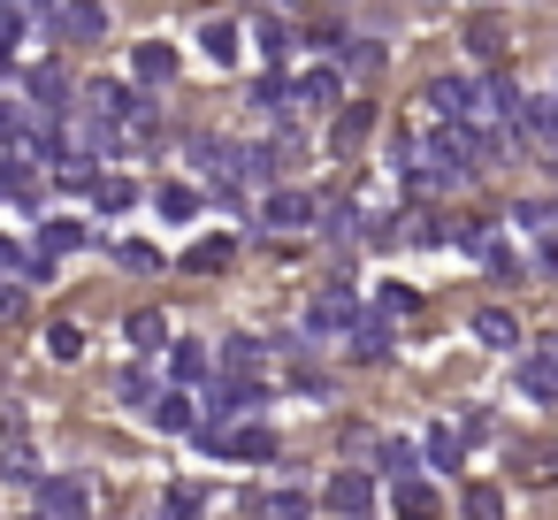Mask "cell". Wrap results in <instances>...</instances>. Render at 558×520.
Returning <instances> with one entry per match:
<instances>
[{
    "label": "cell",
    "mask_w": 558,
    "mask_h": 520,
    "mask_svg": "<svg viewBox=\"0 0 558 520\" xmlns=\"http://www.w3.org/2000/svg\"><path fill=\"white\" fill-rule=\"evenodd\" d=\"M85 116H93V123H116V131H138V138L154 131V100L131 93V85H116V77H100V85L85 93Z\"/></svg>",
    "instance_id": "obj_1"
},
{
    "label": "cell",
    "mask_w": 558,
    "mask_h": 520,
    "mask_svg": "<svg viewBox=\"0 0 558 520\" xmlns=\"http://www.w3.org/2000/svg\"><path fill=\"white\" fill-rule=\"evenodd\" d=\"M306 329H314V337H352V329H360V291H352V283H322L314 306H306Z\"/></svg>",
    "instance_id": "obj_2"
},
{
    "label": "cell",
    "mask_w": 558,
    "mask_h": 520,
    "mask_svg": "<svg viewBox=\"0 0 558 520\" xmlns=\"http://www.w3.org/2000/svg\"><path fill=\"white\" fill-rule=\"evenodd\" d=\"M260 398H268V390H260V375H230V383L207 398V428H222V421H253V413H260Z\"/></svg>",
    "instance_id": "obj_3"
},
{
    "label": "cell",
    "mask_w": 558,
    "mask_h": 520,
    "mask_svg": "<svg viewBox=\"0 0 558 520\" xmlns=\"http://www.w3.org/2000/svg\"><path fill=\"white\" fill-rule=\"evenodd\" d=\"M146 421H154V428H169V436H199V428H207V413H199V398H192L184 383H169V390L146 406Z\"/></svg>",
    "instance_id": "obj_4"
},
{
    "label": "cell",
    "mask_w": 558,
    "mask_h": 520,
    "mask_svg": "<svg viewBox=\"0 0 558 520\" xmlns=\"http://www.w3.org/2000/svg\"><path fill=\"white\" fill-rule=\"evenodd\" d=\"M207 436V451H222V459H276V436L260 428V421H230V428H199Z\"/></svg>",
    "instance_id": "obj_5"
},
{
    "label": "cell",
    "mask_w": 558,
    "mask_h": 520,
    "mask_svg": "<svg viewBox=\"0 0 558 520\" xmlns=\"http://www.w3.org/2000/svg\"><path fill=\"white\" fill-rule=\"evenodd\" d=\"M47 32H62V39H108V9H100V0H62V9L47 16Z\"/></svg>",
    "instance_id": "obj_6"
},
{
    "label": "cell",
    "mask_w": 558,
    "mask_h": 520,
    "mask_svg": "<svg viewBox=\"0 0 558 520\" xmlns=\"http://www.w3.org/2000/svg\"><path fill=\"white\" fill-rule=\"evenodd\" d=\"M85 505H93V489H85L77 474H54V482H39V512H47V520H85Z\"/></svg>",
    "instance_id": "obj_7"
},
{
    "label": "cell",
    "mask_w": 558,
    "mask_h": 520,
    "mask_svg": "<svg viewBox=\"0 0 558 520\" xmlns=\"http://www.w3.org/2000/svg\"><path fill=\"white\" fill-rule=\"evenodd\" d=\"M428 116L436 123H474V85L466 77H436L428 85Z\"/></svg>",
    "instance_id": "obj_8"
},
{
    "label": "cell",
    "mask_w": 558,
    "mask_h": 520,
    "mask_svg": "<svg viewBox=\"0 0 558 520\" xmlns=\"http://www.w3.org/2000/svg\"><path fill=\"white\" fill-rule=\"evenodd\" d=\"M314 215H322V199H314V192H276V199L260 207V222H268V230H283V238H291V230H306Z\"/></svg>",
    "instance_id": "obj_9"
},
{
    "label": "cell",
    "mask_w": 558,
    "mask_h": 520,
    "mask_svg": "<svg viewBox=\"0 0 558 520\" xmlns=\"http://www.w3.org/2000/svg\"><path fill=\"white\" fill-rule=\"evenodd\" d=\"M322 497H329L344 520H367V505H375V474H352V467H344V474H329Z\"/></svg>",
    "instance_id": "obj_10"
},
{
    "label": "cell",
    "mask_w": 558,
    "mask_h": 520,
    "mask_svg": "<svg viewBox=\"0 0 558 520\" xmlns=\"http://www.w3.org/2000/svg\"><path fill=\"white\" fill-rule=\"evenodd\" d=\"M459 245H466V253H474V261H482L489 276H520V261H512V245H505V238H497L489 222H482V230H459Z\"/></svg>",
    "instance_id": "obj_11"
},
{
    "label": "cell",
    "mask_w": 558,
    "mask_h": 520,
    "mask_svg": "<svg viewBox=\"0 0 558 520\" xmlns=\"http://www.w3.org/2000/svg\"><path fill=\"white\" fill-rule=\"evenodd\" d=\"M337 93H344V77H337V70H306V77L291 85V100H299L306 116H329V108H337Z\"/></svg>",
    "instance_id": "obj_12"
},
{
    "label": "cell",
    "mask_w": 558,
    "mask_h": 520,
    "mask_svg": "<svg viewBox=\"0 0 558 520\" xmlns=\"http://www.w3.org/2000/svg\"><path fill=\"white\" fill-rule=\"evenodd\" d=\"M131 70H138V85H169V77H177V47H169V39H146V47L131 55Z\"/></svg>",
    "instance_id": "obj_13"
},
{
    "label": "cell",
    "mask_w": 558,
    "mask_h": 520,
    "mask_svg": "<svg viewBox=\"0 0 558 520\" xmlns=\"http://www.w3.org/2000/svg\"><path fill=\"white\" fill-rule=\"evenodd\" d=\"M24 85H32V100H39L54 123L70 116V85H62V70H47V62H39V70H24Z\"/></svg>",
    "instance_id": "obj_14"
},
{
    "label": "cell",
    "mask_w": 558,
    "mask_h": 520,
    "mask_svg": "<svg viewBox=\"0 0 558 520\" xmlns=\"http://www.w3.org/2000/svg\"><path fill=\"white\" fill-rule=\"evenodd\" d=\"M474 344H489V352H512V344H520V322H512L505 306H482V314H474Z\"/></svg>",
    "instance_id": "obj_15"
},
{
    "label": "cell",
    "mask_w": 558,
    "mask_h": 520,
    "mask_svg": "<svg viewBox=\"0 0 558 520\" xmlns=\"http://www.w3.org/2000/svg\"><path fill=\"white\" fill-rule=\"evenodd\" d=\"M207 367H215V360H207V344H192V337H177V344H169V383H207Z\"/></svg>",
    "instance_id": "obj_16"
},
{
    "label": "cell",
    "mask_w": 558,
    "mask_h": 520,
    "mask_svg": "<svg viewBox=\"0 0 558 520\" xmlns=\"http://www.w3.org/2000/svg\"><path fill=\"white\" fill-rule=\"evenodd\" d=\"M520 398H535V406L558 398V360H550V352H543V360H520Z\"/></svg>",
    "instance_id": "obj_17"
},
{
    "label": "cell",
    "mask_w": 558,
    "mask_h": 520,
    "mask_svg": "<svg viewBox=\"0 0 558 520\" xmlns=\"http://www.w3.org/2000/svg\"><path fill=\"white\" fill-rule=\"evenodd\" d=\"M93 207H100V215H131V207H138V184H131V177H93Z\"/></svg>",
    "instance_id": "obj_18"
},
{
    "label": "cell",
    "mask_w": 558,
    "mask_h": 520,
    "mask_svg": "<svg viewBox=\"0 0 558 520\" xmlns=\"http://www.w3.org/2000/svg\"><path fill=\"white\" fill-rule=\"evenodd\" d=\"M77 245H85V222H70V215L39 222V253H47V261H62V253H77Z\"/></svg>",
    "instance_id": "obj_19"
},
{
    "label": "cell",
    "mask_w": 558,
    "mask_h": 520,
    "mask_svg": "<svg viewBox=\"0 0 558 520\" xmlns=\"http://www.w3.org/2000/svg\"><path fill=\"white\" fill-rule=\"evenodd\" d=\"M230 261H238V245H230V238H199V245L184 253V268H192V276H222Z\"/></svg>",
    "instance_id": "obj_20"
},
{
    "label": "cell",
    "mask_w": 558,
    "mask_h": 520,
    "mask_svg": "<svg viewBox=\"0 0 558 520\" xmlns=\"http://www.w3.org/2000/svg\"><path fill=\"white\" fill-rule=\"evenodd\" d=\"M123 337H131V344H138V352H169V322H161V314H154V306H138V314H131V322H123Z\"/></svg>",
    "instance_id": "obj_21"
},
{
    "label": "cell",
    "mask_w": 558,
    "mask_h": 520,
    "mask_svg": "<svg viewBox=\"0 0 558 520\" xmlns=\"http://www.w3.org/2000/svg\"><path fill=\"white\" fill-rule=\"evenodd\" d=\"M306 512H314L306 489H268V497L253 505V520H306Z\"/></svg>",
    "instance_id": "obj_22"
},
{
    "label": "cell",
    "mask_w": 558,
    "mask_h": 520,
    "mask_svg": "<svg viewBox=\"0 0 558 520\" xmlns=\"http://www.w3.org/2000/svg\"><path fill=\"white\" fill-rule=\"evenodd\" d=\"M344 352H352V360H390V329H383V322H367V314H360V329H352V337H344Z\"/></svg>",
    "instance_id": "obj_23"
},
{
    "label": "cell",
    "mask_w": 558,
    "mask_h": 520,
    "mask_svg": "<svg viewBox=\"0 0 558 520\" xmlns=\"http://www.w3.org/2000/svg\"><path fill=\"white\" fill-rule=\"evenodd\" d=\"M398 520H436V489H428L421 474L398 482Z\"/></svg>",
    "instance_id": "obj_24"
},
{
    "label": "cell",
    "mask_w": 558,
    "mask_h": 520,
    "mask_svg": "<svg viewBox=\"0 0 558 520\" xmlns=\"http://www.w3.org/2000/svg\"><path fill=\"white\" fill-rule=\"evenodd\" d=\"M199 47H207V62H238V47H245V32H238V24L222 16V24H207V32H199Z\"/></svg>",
    "instance_id": "obj_25"
},
{
    "label": "cell",
    "mask_w": 558,
    "mask_h": 520,
    "mask_svg": "<svg viewBox=\"0 0 558 520\" xmlns=\"http://www.w3.org/2000/svg\"><path fill=\"white\" fill-rule=\"evenodd\" d=\"M0 199H32V154H0Z\"/></svg>",
    "instance_id": "obj_26"
},
{
    "label": "cell",
    "mask_w": 558,
    "mask_h": 520,
    "mask_svg": "<svg viewBox=\"0 0 558 520\" xmlns=\"http://www.w3.org/2000/svg\"><path fill=\"white\" fill-rule=\"evenodd\" d=\"M154 207H161L169 222H192V215H199V192H192V184H161V192H154Z\"/></svg>",
    "instance_id": "obj_27"
},
{
    "label": "cell",
    "mask_w": 558,
    "mask_h": 520,
    "mask_svg": "<svg viewBox=\"0 0 558 520\" xmlns=\"http://www.w3.org/2000/svg\"><path fill=\"white\" fill-rule=\"evenodd\" d=\"M116 398H123V406H154L161 390H154V375H146V367H123V375H116Z\"/></svg>",
    "instance_id": "obj_28"
},
{
    "label": "cell",
    "mask_w": 558,
    "mask_h": 520,
    "mask_svg": "<svg viewBox=\"0 0 558 520\" xmlns=\"http://www.w3.org/2000/svg\"><path fill=\"white\" fill-rule=\"evenodd\" d=\"M421 444H428V459H436V467H459V428H451V421H428V436H421Z\"/></svg>",
    "instance_id": "obj_29"
},
{
    "label": "cell",
    "mask_w": 558,
    "mask_h": 520,
    "mask_svg": "<svg viewBox=\"0 0 558 520\" xmlns=\"http://www.w3.org/2000/svg\"><path fill=\"white\" fill-rule=\"evenodd\" d=\"M329 47L344 55V70H375V62H383V47H375V39H337V32H329Z\"/></svg>",
    "instance_id": "obj_30"
},
{
    "label": "cell",
    "mask_w": 558,
    "mask_h": 520,
    "mask_svg": "<svg viewBox=\"0 0 558 520\" xmlns=\"http://www.w3.org/2000/svg\"><path fill=\"white\" fill-rule=\"evenodd\" d=\"M47 352H54V360H77V352H85V329H77V322H47Z\"/></svg>",
    "instance_id": "obj_31"
},
{
    "label": "cell",
    "mask_w": 558,
    "mask_h": 520,
    "mask_svg": "<svg viewBox=\"0 0 558 520\" xmlns=\"http://www.w3.org/2000/svg\"><path fill=\"white\" fill-rule=\"evenodd\" d=\"M199 512H207L199 489H169V497H161V520H199Z\"/></svg>",
    "instance_id": "obj_32"
},
{
    "label": "cell",
    "mask_w": 558,
    "mask_h": 520,
    "mask_svg": "<svg viewBox=\"0 0 558 520\" xmlns=\"http://www.w3.org/2000/svg\"><path fill=\"white\" fill-rule=\"evenodd\" d=\"M466 520H505V497H497L489 482H474V489H466Z\"/></svg>",
    "instance_id": "obj_33"
},
{
    "label": "cell",
    "mask_w": 558,
    "mask_h": 520,
    "mask_svg": "<svg viewBox=\"0 0 558 520\" xmlns=\"http://www.w3.org/2000/svg\"><path fill=\"white\" fill-rule=\"evenodd\" d=\"M253 47H260L268 62H283V47H291V39H283V24H276V16H260V24H253Z\"/></svg>",
    "instance_id": "obj_34"
},
{
    "label": "cell",
    "mask_w": 558,
    "mask_h": 520,
    "mask_svg": "<svg viewBox=\"0 0 558 520\" xmlns=\"http://www.w3.org/2000/svg\"><path fill=\"white\" fill-rule=\"evenodd\" d=\"M497 47H505V32H489V24H466V55H474V62H497Z\"/></svg>",
    "instance_id": "obj_35"
},
{
    "label": "cell",
    "mask_w": 558,
    "mask_h": 520,
    "mask_svg": "<svg viewBox=\"0 0 558 520\" xmlns=\"http://www.w3.org/2000/svg\"><path fill=\"white\" fill-rule=\"evenodd\" d=\"M375 306H383V314H390V322H398V314H413V306H421V299H413V291H405V283H383V291H375Z\"/></svg>",
    "instance_id": "obj_36"
},
{
    "label": "cell",
    "mask_w": 558,
    "mask_h": 520,
    "mask_svg": "<svg viewBox=\"0 0 558 520\" xmlns=\"http://www.w3.org/2000/svg\"><path fill=\"white\" fill-rule=\"evenodd\" d=\"M222 360H230V375H253V367H260V337H238Z\"/></svg>",
    "instance_id": "obj_37"
},
{
    "label": "cell",
    "mask_w": 558,
    "mask_h": 520,
    "mask_svg": "<svg viewBox=\"0 0 558 520\" xmlns=\"http://www.w3.org/2000/svg\"><path fill=\"white\" fill-rule=\"evenodd\" d=\"M367 123H375V116H367V100H360V108H344V116H337V146H352Z\"/></svg>",
    "instance_id": "obj_38"
},
{
    "label": "cell",
    "mask_w": 558,
    "mask_h": 520,
    "mask_svg": "<svg viewBox=\"0 0 558 520\" xmlns=\"http://www.w3.org/2000/svg\"><path fill=\"white\" fill-rule=\"evenodd\" d=\"M383 467L405 482V474H413V444H405V436H390V444H383Z\"/></svg>",
    "instance_id": "obj_39"
},
{
    "label": "cell",
    "mask_w": 558,
    "mask_h": 520,
    "mask_svg": "<svg viewBox=\"0 0 558 520\" xmlns=\"http://www.w3.org/2000/svg\"><path fill=\"white\" fill-rule=\"evenodd\" d=\"M512 230H527V238H543V230H550V207H512Z\"/></svg>",
    "instance_id": "obj_40"
},
{
    "label": "cell",
    "mask_w": 558,
    "mask_h": 520,
    "mask_svg": "<svg viewBox=\"0 0 558 520\" xmlns=\"http://www.w3.org/2000/svg\"><path fill=\"white\" fill-rule=\"evenodd\" d=\"M116 261H123V268H138V276H146V268H161V253H154V245H116Z\"/></svg>",
    "instance_id": "obj_41"
},
{
    "label": "cell",
    "mask_w": 558,
    "mask_h": 520,
    "mask_svg": "<svg viewBox=\"0 0 558 520\" xmlns=\"http://www.w3.org/2000/svg\"><path fill=\"white\" fill-rule=\"evenodd\" d=\"M253 100H260V108H283V100H291V85H283V77H260V85H253Z\"/></svg>",
    "instance_id": "obj_42"
},
{
    "label": "cell",
    "mask_w": 558,
    "mask_h": 520,
    "mask_svg": "<svg viewBox=\"0 0 558 520\" xmlns=\"http://www.w3.org/2000/svg\"><path fill=\"white\" fill-rule=\"evenodd\" d=\"M444 238H459V230H444L436 215H421V222H413V245H444Z\"/></svg>",
    "instance_id": "obj_43"
},
{
    "label": "cell",
    "mask_w": 558,
    "mask_h": 520,
    "mask_svg": "<svg viewBox=\"0 0 558 520\" xmlns=\"http://www.w3.org/2000/svg\"><path fill=\"white\" fill-rule=\"evenodd\" d=\"M535 268H543V276H558V230H543V238H535Z\"/></svg>",
    "instance_id": "obj_44"
},
{
    "label": "cell",
    "mask_w": 558,
    "mask_h": 520,
    "mask_svg": "<svg viewBox=\"0 0 558 520\" xmlns=\"http://www.w3.org/2000/svg\"><path fill=\"white\" fill-rule=\"evenodd\" d=\"M16 306H24V276H0V322H9Z\"/></svg>",
    "instance_id": "obj_45"
},
{
    "label": "cell",
    "mask_w": 558,
    "mask_h": 520,
    "mask_svg": "<svg viewBox=\"0 0 558 520\" xmlns=\"http://www.w3.org/2000/svg\"><path fill=\"white\" fill-rule=\"evenodd\" d=\"M24 268H32V261H24V253H16L9 238H0V276H24Z\"/></svg>",
    "instance_id": "obj_46"
},
{
    "label": "cell",
    "mask_w": 558,
    "mask_h": 520,
    "mask_svg": "<svg viewBox=\"0 0 558 520\" xmlns=\"http://www.w3.org/2000/svg\"><path fill=\"white\" fill-rule=\"evenodd\" d=\"M24 9H32V16H54V9H62V0H24Z\"/></svg>",
    "instance_id": "obj_47"
},
{
    "label": "cell",
    "mask_w": 558,
    "mask_h": 520,
    "mask_svg": "<svg viewBox=\"0 0 558 520\" xmlns=\"http://www.w3.org/2000/svg\"><path fill=\"white\" fill-rule=\"evenodd\" d=\"M9 70H16V47H0V77H9Z\"/></svg>",
    "instance_id": "obj_48"
},
{
    "label": "cell",
    "mask_w": 558,
    "mask_h": 520,
    "mask_svg": "<svg viewBox=\"0 0 558 520\" xmlns=\"http://www.w3.org/2000/svg\"><path fill=\"white\" fill-rule=\"evenodd\" d=\"M543 352H550V360H558V337H543Z\"/></svg>",
    "instance_id": "obj_49"
},
{
    "label": "cell",
    "mask_w": 558,
    "mask_h": 520,
    "mask_svg": "<svg viewBox=\"0 0 558 520\" xmlns=\"http://www.w3.org/2000/svg\"><path fill=\"white\" fill-rule=\"evenodd\" d=\"M299 9H306V0H299Z\"/></svg>",
    "instance_id": "obj_50"
},
{
    "label": "cell",
    "mask_w": 558,
    "mask_h": 520,
    "mask_svg": "<svg viewBox=\"0 0 558 520\" xmlns=\"http://www.w3.org/2000/svg\"><path fill=\"white\" fill-rule=\"evenodd\" d=\"M39 520H47V512H39Z\"/></svg>",
    "instance_id": "obj_51"
},
{
    "label": "cell",
    "mask_w": 558,
    "mask_h": 520,
    "mask_svg": "<svg viewBox=\"0 0 558 520\" xmlns=\"http://www.w3.org/2000/svg\"><path fill=\"white\" fill-rule=\"evenodd\" d=\"M550 215H558V207H550Z\"/></svg>",
    "instance_id": "obj_52"
}]
</instances>
